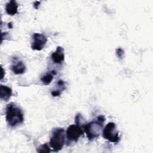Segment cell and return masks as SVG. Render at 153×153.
Returning a JSON list of instances; mask_svg holds the SVG:
<instances>
[{
  "label": "cell",
  "mask_w": 153,
  "mask_h": 153,
  "mask_svg": "<svg viewBox=\"0 0 153 153\" xmlns=\"http://www.w3.org/2000/svg\"><path fill=\"white\" fill-rule=\"evenodd\" d=\"M5 120L10 127H16L24 121V114L22 109L14 103L11 102L7 105Z\"/></svg>",
  "instance_id": "1"
},
{
  "label": "cell",
  "mask_w": 153,
  "mask_h": 153,
  "mask_svg": "<svg viewBox=\"0 0 153 153\" xmlns=\"http://www.w3.org/2000/svg\"><path fill=\"white\" fill-rule=\"evenodd\" d=\"M105 118L103 115L98 116L96 119L83 126V129L90 141L97 139L101 134L103 129Z\"/></svg>",
  "instance_id": "2"
},
{
  "label": "cell",
  "mask_w": 153,
  "mask_h": 153,
  "mask_svg": "<svg viewBox=\"0 0 153 153\" xmlns=\"http://www.w3.org/2000/svg\"><path fill=\"white\" fill-rule=\"evenodd\" d=\"M66 134L63 128L58 127L53 130L50 139V145L54 152L60 151L65 143Z\"/></svg>",
  "instance_id": "3"
},
{
  "label": "cell",
  "mask_w": 153,
  "mask_h": 153,
  "mask_svg": "<svg viewBox=\"0 0 153 153\" xmlns=\"http://www.w3.org/2000/svg\"><path fill=\"white\" fill-rule=\"evenodd\" d=\"M84 133L82 127L78 124H72L69 126L66 131V145L70 146L73 143H76Z\"/></svg>",
  "instance_id": "4"
},
{
  "label": "cell",
  "mask_w": 153,
  "mask_h": 153,
  "mask_svg": "<svg viewBox=\"0 0 153 153\" xmlns=\"http://www.w3.org/2000/svg\"><path fill=\"white\" fill-rule=\"evenodd\" d=\"M119 133L116 128V125L112 122L108 123L103 128L102 136L105 139L112 143H118L120 138L118 136Z\"/></svg>",
  "instance_id": "5"
},
{
  "label": "cell",
  "mask_w": 153,
  "mask_h": 153,
  "mask_svg": "<svg viewBox=\"0 0 153 153\" xmlns=\"http://www.w3.org/2000/svg\"><path fill=\"white\" fill-rule=\"evenodd\" d=\"M47 42V38L44 34L35 33L32 35V41L31 48L33 50H41L45 45Z\"/></svg>",
  "instance_id": "6"
},
{
  "label": "cell",
  "mask_w": 153,
  "mask_h": 153,
  "mask_svg": "<svg viewBox=\"0 0 153 153\" xmlns=\"http://www.w3.org/2000/svg\"><path fill=\"white\" fill-rule=\"evenodd\" d=\"M11 70L16 75L22 74L26 71V66L24 63L18 57H14L12 59Z\"/></svg>",
  "instance_id": "7"
},
{
  "label": "cell",
  "mask_w": 153,
  "mask_h": 153,
  "mask_svg": "<svg viewBox=\"0 0 153 153\" xmlns=\"http://www.w3.org/2000/svg\"><path fill=\"white\" fill-rule=\"evenodd\" d=\"M51 60L56 64L62 63L65 59L64 49L60 46H58L54 52L51 54Z\"/></svg>",
  "instance_id": "8"
},
{
  "label": "cell",
  "mask_w": 153,
  "mask_h": 153,
  "mask_svg": "<svg viewBox=\"0 0 153 153\" xmlns=\"http://www.w3.org/2000/svg\"><path fill=\"white\" fill-rule=\"evenodd\" d=\"M18 4L14 0L9 1L5 5L6 13L10 16H14L17 13Z\"/></svg>",
  "instance_id": "9"
},
{
  "label": "cell",
  "mask_w": 153,
  "mask_h": 153,
  "mask_svg": "<svg viewBox=\"0 0 153 153\" xmlns=\"http://www.w3.org/2000/svg\"><path fill=\"white\" fill-rule=\"evenodd\" d=\"M12 95V90L11 88L1 85L0 86V97L4 101H8Z\"/></svg>",
  "instance_id": "10"
},
{
  "label": "cell",
  "mask_w": 153,
  "mask_h": 153,
  "mask_svg": "<svg viewBox=\"0 0 153 153\" xmlns=\"http://www.w3.org/2000/svg\"><path fill=\"white\" fill-rule=\"evenodd\" d=\"M57 87L52 90L51 92V94L54 97H56V96H59L62 92L66 88L65 85V82L62 80V79H59L57 82Z\"/></svg>",
  "instance_id": "11"
},
{
  "label": "cell",
  "mask_w": 153,
  "mask_h": 153,
  "mask_svg": "<svg viewBox=\"0 0 153 153\" xmlns=\"http://www.w3.org/2000/svg\"><path fill=\"white\" fill-rule=\"evenodd\" d=\"M56 74V72L54 71H52L51 72H47L44 75L41 76V81L44 85H48L51 83V81L53 79L54 75Z\"/></svg>",
  "instance_id": "12"
},
{
  "label": "cell",
  "mask_w": 153,
  "mask_h": 153,
  "mask_svg": "<svg viewBox=\"0 0 153 153\" xmlns=\"http://www.w3.org/2000/svg\"><path fill=\"white\" fill-rule=\"evenodd\" d=\"M37 151L39 152H51V150L49 148L47 144L45 143L44 145H41L38 148V149L37 150Z\"/></svg>",
  "instance_id": "13"
},
{
  "label": "cell",
  "mask_w": 153,
  "mask_h": 153,
  "mask_svg": "<svg viewBox=\"0 0 153 153\" xmlns=\"http://www.w3.org/2000/svg\"><path fill=\"white\" fill-rule=\"evenodd\" d=\"M124 54V51L123 49L119 48L116 50V54L118 58H123Z\"/></svg>",
  "instance_id": "14"
},
{
  "label": "cell",
  "mask_w": 153,
  "mask_h": 153,
  "mask_svg": "<svg viewBox=\"0 0 153 153\" xmlns=\"http://www.w3.org/2000/svg\"><path fill=\"white\" fill-rule=\"evenodd\" d=\"M39 4H40V2H39H39H38V1L35 2L34 4H33V7H34V8H35V9H38V7H39Z\"/></svg>",
  "instance_id": "15"
},
{
  "label": "cell",
  "mask_w": 153,
  "mask_h": 153,
  "mask_svg": "<svg viewBox=\"0 0 153 153\" xmlns=\"http://www.w3.org/2000/svg\"><path fill=\"white\" fill-rule=\"evenodd\" d=\"M8 27H9V28H12V27H13V26H12L11 23H10L8 24Z\"/></svg>",
  "instance_id": "16"
}]
</instances>
